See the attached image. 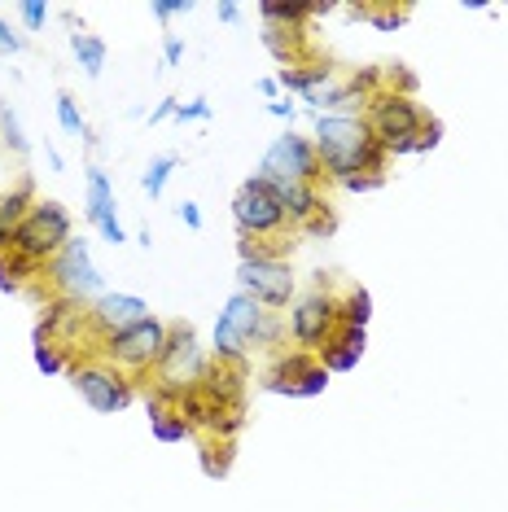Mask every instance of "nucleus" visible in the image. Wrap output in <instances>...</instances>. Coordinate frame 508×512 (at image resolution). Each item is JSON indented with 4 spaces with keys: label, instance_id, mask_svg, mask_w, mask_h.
I'll return each mask as SVG.
<instances>
[{
    "label": "nucleus",
    "instance_id": "obj_1",
    "mask_svg": "<svg viewBox=\"0 0 508 512\" xmlns=\"http://www.w3.org/2000/svg\"><path fill=\"white\" fill-rule=\"evenodd\" d=\"M316 145L325 154V167L333 171L338 180H355V171H377L381 167V154H377V141L364 123L355 119H320L316 123Z\"/></svg>",
    "mask_w": 508,
    "mask_h": 512
},
{
    "label": "nucleus",
    "instance_id": "obj_2",
    "mask_svg": "<svg viewBox=\"0 0 508 512\" xmlns=\"http://www.w3.org/2000/svg\"><path fill=\"white\" fill-rule=\"evenodd\" d=\"M377 145L395 149V154H412V149H434L438 145V123L430 132H421V114L412 101L403 97H381L373 110V123H368Z\"/></svg>",
    "mask_w": 508,
    "mask_h": 512
},
{
    "label": "nucleus",
    "instance_id": "obj_3",
    "mask_svg": "<svg viewBox=\"0 0 508 512\" xmlns=\"http://www.w3.org/2000/svg\"><path fill=\"white\" fill-rule=\"evenodd\" d=\"M71 241V219H66V211L57 202H44V206H36L27 219L18 224V232H14V254L18 259H27V263H36V259H49V254H57Z\"/></svg>",
    "mask_w": 508,
    "mask_h": 512
},
{
    "label": "nucleus",
    "instance_id": "obj_4",
    "mask_svg": "<svg viewBox=\"0 0 508 512\" xmlns=\"http://www.w3.org/2000/svg\"><path fill=\"white\" fill-rule=\"evenodd\" d=\"M237 281H241V294H250L254 302H268V307H285L294 294L290 267L268 259V254H241Z\"/></svg>",
    "mask_w": 508,
    "mask_h": 512
},
{
    "label": "nucleus",
    "instance_id": "obj_5",
    "mask_svg": "<svg viewBox=\"0 0 508 512\" xmlns=\"http://www.w3.org/2000/svg\"><path fill=\"white\" fill-rule=\"evenodd\" d=\"M233 215H237V228L241 232H272V228H281L285 206H281V197L268 189V180L259 176V180H246L237 189Z\"/></svg>",
    "mask_w": 508,
    "mask_h": 512
},
{
    "label": "nucleus",
    "instance_id": "obj_6",
    "mask_svg": "<svg viewBox=\"0 0 508 512\" xmlns=\"http://www.w3.org/2000/svg\"><path fill=\"white\" fill-rule=\"evenodd\" d=\"M259 324H263V311H259V302H254L250 294H233V298H228L224 316H219V324H215V351H219V359H237L241 346H246V337L259 333Z\"/></svg>",
    "mask_w": 508,
    "mask_h": 512
},
{
    "label": "nucleus",
    "instance_id": "obj_7",
    "mask_svg": "<svg viewBox=\"0 0 508 512\" xmlns=\"http://www.w3.org/2000/svg\"><path fill=\"white\" fill-rule=\"evenodd\" d=\"M316 176V149L303 136H276L272 149L263 154V180H298L307 184Z\"/></svg>",
    "mask_w": 508,
    "mask_h": 512
},
{
    "label": "nucleus",
    "instance_id": "obj_8",
    "mask_svg": "<svg viewBox=\"0 0 508 512\" xmlns=\"http://www.w3.org/2000/svg\"><path fill=\"white\" fill-rule=\"evenodd\" d=\"M163 346H167V329L158 320H141L132 324V329L114 333L110 337V359L114 364H127V368H141L149 359H163Z\"/></svg>",
    "mask_w": 508,
    "mask_h": 512
},
{
    "label": "nucleus",
    "instance_id": "obj_9",
    "mask_svg": "<svg viewBox=\"0 0 508 512\" xmlns=\"http://www.w3.org/2000/svg\"><path fill=\"white\" fill-rule=\"evenodd\" d=\"M53 281L62 285L66 294H75V298L97 294L101 289V276H97V267H92V259H88L84 241H66L62 246V254H57V263H53Z\"/></svg>",
    "mask_w": 508,
    "mask_h": 512
},
{
    "label": "nucleus",
    "instance_id": "obj_10",
    "mask_svg": "<svg viewBox=\"0 0 508 512\" xmlns=\"http://www.w3.org/2000/svg\"><path fill=\"white\" fill-rule=\"evenodd\" d=\"M75 390L88 399L92 412H119V407L127 403L123 381L106 368H75Z\"/></svg>",
    "mask_w": 508,
    "mask_h": 512
},
{
    "label": "nucleus",
    "instance_id": "obj_11",
    "mask_svg": "<svg viewBox=\"0 0 508 512\" xmlns=\"http://www.w3.org/2000/svg\"><path fill=\"white\" fill-rule=\"evenodd\" d=\"M193 372H202V364H198V337H193V329L184 324V329H171L167 346H163V386L171 390L180 377H193Z\"/></svg>",
    "mask_w": 508,
    "mask_h": 512
},
{
    "label": "nucleus",
    "instance_id": "obj_12",
    "mask_svg": "<svg viewBox=\"0 0 508 512\" xmlns=\"http://www.w3.org/2000/svg\"><path fill=\"white\" fill-rule=\"evenodd\" d=\"M333 316H338V307H333L325 294H311L307 302H298V311H294V337L303 346L325 342V333L333 329Z\"/></svg>",
    "mask_w": 508,
    "mask_h": 512
},
{
    "label": "nucleus",
    "instance_id": "obj_13",
    "mask_svg": "<svg viewBox=\"0 0 508 512\" xmlns=\"http://www.w3.org/2000/svg\"><path fill=\"white\" fill-rule=\"evenodd\" d=\"M329 381V368L325 364H311V359L294 355L276 377L268 381V390H281V394H320Z\"/></svg>",
    "mask_w": 508,
    "mask_h": 512
},
{
    "label": "nucleus",
    "instance_id": "obj_14",
    "mask_svg": "<svg viewBox=\"0 0 508 512\" xmlns=\"http://www.w3.org/2000/svg\"><path fill=\"white\" fill-rule=\"evenodd\" d=\"M145 311H149V307H145L141 298H132V294H106V298L97 302V311H92V320H97L101 329L123 333V329H132V324L149 320Z\"/></svg>",
    "mask_w": 508,
    "mask_h": 512
},
{
    "label": "nucleus",
    "instance_id": "obj_15",
    "mask_svg": "<svg viewBox=\"0 0 508 512\" xmlns=\"http://www.w3.org/2000/svg\"><path fill=\"white\" fill-rule=\"evenodd\" d=\"M268 189L281 197V206H285V215H298V219H307L311 211H316V193H311V184H298V180H268Z\"/></svg>",
    "mask_w": 508,
    "mask_h": 512
},
{
    "label": "nucleus",
    "instance_id": "obj_16",
    "mask_svg": "<svg viewBox=\"0 0 508 512\" xmlns=\"http://www.w3.org/2000/svg\"><path fill=\"white\" fill-rule=\"evenodd\" d=\"M88 219H92L97 228L114 219V193H110V180H106V171H97V167H88Z\"/></svg>",
    "mask_w": 508,
    "mask_h": 512
},
{
    "label": "nucleus",
    "instance_id": "obj_17",
    "mask_svg": "<svg viewBox=\"0 0 508 512\" xmlns=\"http://www.w3.org/2000/svg\"><path fill=\"white\" fill-rule=\"evenodd\" d=\"M71 49H75V57H79V66H84V75H88V79H97V75H101V66H106V40L75 31V36H71Z\"/></svg>",
    "mask_w": 508,
    "mask_h": 512
},
{
    "label": "nucleus",
    "instance_id": "obj_18",
    "mask_svg": "<svg viewBox=\"0 0 508 512\" xmlns=\"http://www.w3.org/2000/svg\"><path fill=\"white\" fill-rule=\"evenodd\" d=\"M364 355V329H351L346 324V333H342V342H338V351H329L325 355V368H355V359Z\"/></svg>",
    "mask_w": 508,
    "mask_h": 512
},
{
    "label": "nucleus",
    "instance_id": "obj_19",
    "mask_svg": "<svg viewBox=\"0 0 508 512\" xmlns=\"http://www.w3.org/2000/svg\"><path fill=\"white\" fill-rule=\"evenodd\" d=\"M27 184H22L18 193H9V197H0V241H14V232H18V224L27 215H22V206H27Z\"/></svg>",
    "mask_w": 508,
    "mask_h": 512
},
{
    "label": "nucleus",
    "instance_id": "obj_20",
    "mask_svg": "<svg viewBox=\"0 0 508 512\" xmlns=\"http://www.w3.org/2000/svg\"><path fill=\"white\" fill-rule=\"evenodd\" d=\"M149 425H154V438L158 442H180L189 434V421H184L180 412H163V407L154 403V416H149Z\"/></svg>",
    "mask_w": 508,
    "mask_h": 512
},
{
    "label": "nucleus",
    "instance_id": "obj_21",
    "mask_svg": "<svg viewBox=\"0 0 508 512\" xmlns=\"http://www.w3.org/2000/svg\"><path fill=\"white\" fill-rule=\"evenodd\" d=\"M176 154H163V158H154V162H149V171H145V193L149 197H163V189H167V176H171V171H176Z\"/></svg>",
    "mask_w": 508,
    "mask_h": 512
},
{
    "label": "nucleus",
    "instance_id": "obj_22",
    "mask_svg": "<svg viewBox=\"0 0 508 512\" xmlns=\"http://www.w3.org/2000/svg\"><path fill=\"white\" fill-rule=\"evenodd\" d=\"M57 123H62V132H71V136H88V127H84V119H79L71 97H57Z\"/></svg>",
    "mask_w": 508,
    "mask_h": 512
},
{
    "label": "nucleus",
    "instance_id": "obj_23",
    "mask_svg": "<svg viewBox=\"0 0 508 512\" xmlns=\"http://www.w3.org/2000/svg\"><path fill=\"white\" fill-rule=\"evenodd\" d=\"M0 127H5V141L18 149V154H27V136H22V127H18V114L9 110V106H0Z\"/></svg>",
    "mask_w": 508,
    "mask_h": 512
},
{
    "label": "nucleus",
    "instance_id": "obj_24",
    "mask_svg": "<svg viewBox=\"0 0 508 512\" xmlns=\"http://www.w3.org/2000/svg\"><path fill=\"white\" fill-rule=\"evenodd\" d=\"M368 307H373V302H368L364 289H360V294H351V302H346V324H351V329H364L368 316H373Z\"/></svg>",
    "mask_w": 508,
    "mask_h": 512
},
{
    "label": "nucleus",
    "instance_id": "obj_25",
    "mask_svg": "<svg viewBox=\"0 0 508 512\" xmlns=\"http://www.w3.org/2000/svg\"><path fill=\"white\" fill-rule=\"evenodd\" d=\"M44 18H49V9H44L40 0H27V5H22V22H27V31H40Z\"/></svg>",
    "mask_w": 508,
    "mask_h": 512
},
{
    "label": "nucleus",
    "instance_id": "obj_26",
    "mask_svg": "<svg viewBox=\"0 0 508 512\" xmlns=\"http://www.w3.org/2000/svg\"><path fill=\"white\" fill-rule=\"evenodd\" d=\"M36 364H40L44 372H57V368H62V355H57V351H53V346H49V342H44V337H40V342H36Z\"/></svg>",
    "mask_w": 508,
    "mask_h": 512
},
{
    "label": "nucleus",
    "instance_id": "obj_27",
    "mask_svg": "<svg viewBox=\"0 0 508 512\" xmlns=\"http://www.w3.org/2000/svg\"><path fill=\"white\" fill-rule=\"evenodd\" d=\"M368 18L377 22V27H395V22H403L408 18V9H364Z\"/></svg>",
    "mask_w": 508,
    "mask_h": 512
},
{
    "label": "nucleus",
    "instance_id": "obj_28",
    "mask_svg": "<svg viewBox=\"0 0 508 512\" xmlns=\"http://www.w3.org/2000/svg\"><path fill=\"white\" fill-rule=\"evenodd\" d=\"M176 119H211V106L206 101H189V106H176Z\"/></svg>",
    "mask_w": 508,
    "mask_h": 512
},
{
    "label": "nucleus",
    "instance_id": "obj_29",
    "mask_svg": "<svg viewBox=\"0 0 508 512\" xmlns=\"http://www.w3.org/2000/svg\"><path fill=\"white\" fill-rule=\"evenodd\" d=\"M18 49H22V40H18L9 27H5V22H0V57H14Z\"/></svg>",
    "mask_w": 508,
    "mask_h": 512
},
{
    "label": "nucleus",
    "instance_id": "obj_30",
    "mask_svg": "<svg viewBox=\"0 0 508 512\" xmlns=\"http://www.w3.org/2000/svg\"><path fill=\"white\" fill-rule=\"evenodd\" d=\"M180 219H184V228H193V232L202 228V211L193 202H180Z\"/></svg>",
    "mask_w": 508,
    "mask_h": 512
},
{
    "label": "nucleus",
    "instance_id": "obj_31",
    "mask_svg": "<svg viewBox=\"0 0 508 512\" xmlns=\"http://www.w3.org/2000/svg\"><path fill=\"white\" fill-rule=\"evenodd\" d=\"M101 237H106L110 246H119V241H123V228H119V219H110V224H101Z\"/></svg>",
    "mask_w": 508,
    "mask_h": 512
},
{
    "label": "nucleus",
    "instance_id": "obj_32",
    "mask_svg": "<svg viewBox=\"0 0 508 512\" xmlns=\"http://www.w3.org/2000/svg\"><path fill=\"white\" fill-rule=\"evenodd\" d=\"M180 57H184V44H180L176 36H171V40H167V66H176Z\"/></svg>",
    "mask_w": 508,
    "mask_h": 512
},
{
    "label": "nucleus",
    "instance_id": "obj_33",
    "mask_svg": "<svg viewBox=\"0 0 508 512\" xmlns=\"http://www.w3.org/2000/svg\"><path fill=\"white\" fill-rule=\"evenodd\" d=\"M171 114H176V101H163V106L149 114V123H163V119H171Z\"/></svg>",
    "mask_w": 508,
    "mask_h": 512
},
{
    "label": "nucleus",
    "instance_id": "obj_34",
    "mask_svg": "<svg viewBox=\"0 0 508 512\" xmlns=\"http://www.w3.org/2000/svg\"><path fill=\"white\" fill-rule=\"evenodd\" d=\"M272 114H276V119H294V106H285V101H272V106H268Z\"/></svg>",
    "mask_w": 508,
    "mask_h": 512
},
{
    "label": "nucleus",
    "instance_id": "obj_35",
    "mask_svg": "<svg viewBox=\"0 0 508 512\" xmlns=\"http://www.w3.org/2000/svg\"><path fill=\"white\" fill-rule=\"evenodd\" d=\"M219 18H224V22H237L241 9H237V5H219Z\"/></svg>",
    "mask_w": 508,
    "mask_h": 512
}]
</instances>
